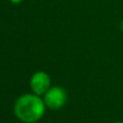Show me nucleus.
<instances>
[{
    "label": "nucleus",
    "instance_id": "obj_1",
    "mask_svg": "<svg viewBox=\"0 0 123 123\" xmlns=\"http://www.w3.org/2000/svg\"><path fill=\"white\" fill-rule=\"evenodd\" d=\"M45 103L36 94H25L17 98L14 105L15 116L25 123L37 122L43 117Z\"/></svg>",
    "mask_w": 123,
    "mask_h": 123
},
{
    "label": "nucleus",
    "instance_id": "obj_2",
    "mask_svg": "<svg viewBox=\"0 0 123 123\" xmlns=\"http://www.w3.org/2000/svg\"><path fill=\"white\" fill-rule=\"evenodd\" d=\"M45 103V106L49 107L51 109H60L67 102V95L64 89L58 86L51 87L47 93L44 94V98H43Z\"/></svg>",
    "mask_w": 123,
    "mask_h": 123
},
{
    "label": "nucleus",
    "instance_id": "obj_3",
    "mask_svg": "<svg viewBox=\"0 0 123 123\" xmlns=\"http://www.w3.org/2000/svg\"><path fill=\"white\" fill-rule=\"evenodd\" d=\"M51 78L44 71H37L30 79V87L34 94L40 96L44 95L51 89Z\"/></svg>",
    "mask_w": 123,
    "mask_h": 123
},
{
    "label": "nucleus",
    "instance_id": "obj_4",
    "mask_svg": "<svg viewBox=\"0 0 123 123\" xmlns=\"http://www.w3.org/2000/svg\"><path fill=\"white\" fill-rule=\"evenodd\" d=\"M12 3H14V4H18V3H22V2L24 1V0H10Z\"/></svg>",
    "mask_w": 123,
    "mask_h": 123
},
{
    "label": "nucleus",
    "instance_id": "obj_5",
    "mask_svg": "<svg viewBox=\"0 0 123 123\" xmlns=\"http://www.w3.org/2000/svg\"><path fill=\"white\" fill-rule=\"evenodd\" d=\"M116 123H123V122H116Z\"/></svg>",
    "mask_w": 123,
    "mask_h": 123
}]
</instances>
